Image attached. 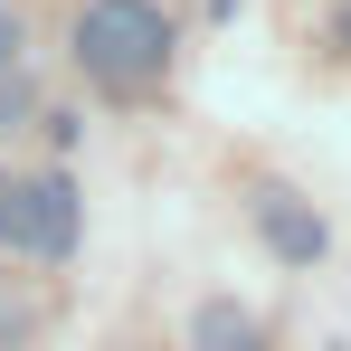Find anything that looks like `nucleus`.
I'll list each match as a JSON object with an SVG mask.
<instances>
[{
  "mask_svg": "<svg viewBox=\"0 0 351 351\" xmlns=\"http://www.w3.org/2000/svg\"><path fill=\"white\" fill-rule=\"evenodd\" d=\"M76 66L105 86V95H143L162 66H171V19L152 0H86L76 19Z\"/></svg>",
  "mask_w": 351,
  "mask_h": 351,
  "instance_id": "obj_1",
  "label": "nucleus"
},
{
  "mask_svg": "<svg viewBox=\"0 0 351 351\" xmlns=\"http://www.w3.org/2000/svg\"><path fill=\"white\" fill-rule=\"evenodd\" d=\"M342 38H351V19H342Z\"/></svg>",
  "mask_w": 351,
  "mask_h": 351,
  "instance_id": "obj_8",
  "label": "nucleus"
},
{
  "mask_svg": "<svg viewBox=\"0 0 351 351\" xmlns=\"http://www.w3.org/2000/svg\"><path fill=\"white\" fill-rule=\"evenodd\" d=\"M10 237L29 256H66L76 247V180L38 171V180H10Z\"/></svg>",
  "mask_w": 351,
  "mask_h": 351,
  "instance_id": "obj_2",
  "label": "nucleus"
},
{
  "mask_svg": "<svg viewBox=\"0 0 351 351\" xmlns=\"http://www.w3.org/2000/svg\"><path fill=\"white\" fill-rule=\"evenodd\" d=\"M0 237H10V171H0Z\"/></svg>",
  "mask_w": 351,
  "mask_h": 351,
  "instance_id": "obj_7",
  "label": "nucleus"
},
{
  "mask_svg": "<svg viewBox=\"0 0 351 351\" xmlns=\"http://www.w3.org/2000/svg\"><path fill=\"white\" fill-rule=\"evenodd\" d=\"M10 332H19V304H10V294H0V342H10Z\"/></svg>",
  "mask_w": 351,
  "mask_h": 351,
  "instance_id": "obj_6",
  "label": "nucleus"
},
{
  "mask_svg": "<svg viewBox=\"0 0 351 351\" xmlns=\"http://www.w3.org/2000/svg\"><path fill=\"white\" fill-rule=\"evenodd\" d=\"M256 228H266V247H285L294 266H313V256H323V219H313L304 199H285V190H266V199H256Z\"/></svg>",
  "mask_w": 351,
  "mask_h": 351,
  "instance_id": "obj_3",
  "label": "nucleus"
},
{
  "mask_svg": "<svg viewBox=\"0 0 351 351\" xmlns=\"http://www.w3.org/2000/svg\"><path fill=\"white\" fill-rule=\"evenodd\" d=\"M10 58H19V19L0 10V76H10Z\"/></svg>",
  "mask_w": 351,
  "mask_h": 351,
  "instance_id": "obj_5",
  "label": "nucleus"
},
{
  "mask_svg": "<svg viewBox=\"0 0 351 351\" xmlns=\"http://www.w3.org/2000/svg\"><path fill=\"white\" fill-rule=\"evenodd\" d=\"M190 351H266V332H256V313H247V304L219 294V304H199V313H190Z\"/></svg>",
  "mask_w": 351,
  "mask_h": 351,
  "instance_id": "obj_4",
  "label": "nucleus"
}]
</instances>
